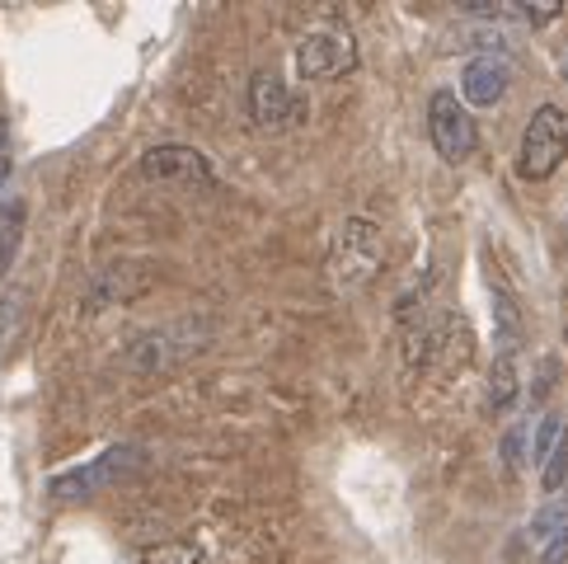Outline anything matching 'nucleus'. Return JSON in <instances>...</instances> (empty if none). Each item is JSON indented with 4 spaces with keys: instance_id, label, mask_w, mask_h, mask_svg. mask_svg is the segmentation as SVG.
Instances as JSON below:
<instances>
[{
    "instance_id": "f257e3e1",
    "label": "nucleus",
    "mask_w": 568,
    "mask_h": 564,
    "mask_svg": "<svg viewBox=\"0 0 568 564\" xmlns=\"http://www.w3.org/2000/svg\"><path fill=\"white\" fill-rule=\"evenodd\" d=\"M568 155V109L564 104H540L531 113V123L521 132V151H517V170L521 179H550Z\"/></svg>"
},
{
    "instance_id": "f03ea898",
    "label": "nucleus",
    "mask_w": 568,
    "mask_h": 564,
    "mask_svg": "<svg viewBox=\"0 0 568 564\" xmlns=\"http://www.w3.org/2000/svg\"><path fill=\"white\" fill-rule=\"evenodd\" d=\"M141 466H146V452L141 447H109L104 456H94L90 466H75V471H62V475H52L48 480V494L52 498H94V494H104L113 485H123L128 475H136Z\"/></svg>"
},
{
    "instance_id": "7ed1b4c3",
    "label": "nucleus",
    "mask_w": 568,
    "mask_h": 564,
    "mask_svg": "<svg viewBox=\"0 0 568 564\" xmlns=\"http://www.w3.org/2000/svg\"><path fill=\"white\" fill-rule=\"evenodd\" d=\"M381 254H385V240H381V226L367 216H348L343 231L334 240V278L343 292H357L367 288L381 269Z\"/></svg>"
},
{
    "instance_id": "20e7f679",
    "label": "nucleus",
    "mask_w": 568,
    "mask_h": 564,
    "mask_svg": "<svg viewBox=\"0 0 568 564\" xmlns=\"http://www.w3.org/2000/svg\"><path fill=\"white\" fill-rule=\"evenodd\" d=\"M428 137H433V147H437V155L446 160V165H465V160L475 155L479 132H475V118L465 113L460 94L437 90L428 99Z\"/></svg>"
},
{
    "instance_id": "39448f33",
    "label": "nucleus",
    "mask_w": 568,
    "mask_h": 564,
    "mask_svg": "<svg viewBox=\"0 0 568 564\" xmlns=\"http://www.w3.org/2000/svg\"><path fill=\"white\" fill-rule=\"evenodd\" d=\"M357 67V43L348 29H311L296 48L301 80H338Z\"/></svg>"
},
{
    "instance_id": "423d86ee",
    "label": "nucleus",
    "mask_w": 568,
    "mask_h": 564,
    "mask_svg": "<svg viewBox=\"0 0 568 564\" xmlns=\"http://www.w3.org/2000/svg\"><path fill=\"white\" fill-rule=\"evenodd\" d=\"M141 174L155 184H184V189H207L212 184V165L207 155L193 147H155L141 155Z\"/></svg>"
},
{
    "instance_id": "0eeeda50",
    "label": "nucleus",
    "mask_w": 568,
    "mask_h": 564,
    "mask_svg": "<svg viewBox=\"0 0 568 564\" xmlns=\"http://www.w3.org/2000/svg\"><path fill=\"white\" fill-rule=\"evenodd\" d=\"M296 113V99L287 94V85H282L277 75H254V85H250V118L258 128H282L287 118Z\"/></svg>"
},
{
    "instance_id": "6e6552de",
    "label": "nucleus",
    "mask_w": 568,
    "mask_h": 564,
    "mask_svg": "<svg viewBox=\"0 0 568 564\" xmlns=\"http://www.w3.org/2000/svg\"><path fill=\"white\" fill-rule=\"evenodd\" d=\"M460 90H465L460 104L494 109L498 99L507 94V67L498 62V57H479V62L465 67V75H460Z\"/></svg>"
},
{
    "instance_id": "1a4fd4ad",
    "label": "nucleus",
    "mask_w": 568,
    "mask_h": 564,
    "mask_svg": "<svg viewBox=\"0 0 568 564\" xmlns=\"http://www.w3.org/2000/svg\"><path fill=\"white\" fill-rule=\"evenodd\" d=\"M19 245H24V203L6 198V203H0V278L14 269Z\"/></svg>"
},
{
    "instance_id": "9d476101",
    "label": "nucleus",
    "mask_w": 568,
    "mask_h": 564,
    "mask_svg": "<svg viewBox=\"0 0 568 564\" xmlns=\"http://www.w3.org/2000/svg\"><path fill=\"white\" fill-rule=\"evenodd\" d=\"M517 386H521V376H517V349H507V353H498L494 372H489V410H513Z\"/></svg>"
},
{
    "instance_id": "9b49d317",
    "label": "nucleus",
    "mask_w": 568,
    "mask_h": 564,
    "mask_svg": "<svg viewBox=\"0 0 568 564\" xmlns=\"http://www.w3.org/2000/svg\"><path fill=\"white\" fill-rule=\"evenodd\" d=\"M564 485H568V429L559 433L555 452L540 461V490H545V494H559Z\"/></svg>"
},
{
    "instance_id": "f8f14e48",
    "label": "nucleus",
    "mask_w": 568,
    "mask_h": 564,
    "mask_svg": "<svg viewBox=\"0 0 568 564\" xmlns=\"http://www.w3.org/2000/svg\"><path fill=\"white\" fill-rule=\"evenodd\" d=\"M564 532H568V508H564V503H555V508H540L536 522H531V541L540 551L550 546L555 536H564Z\"/></svg>"
},
{
    "instance_id": "ddd939ff",
    "label": "nucleus",
    "mask_w": 568,
    "mask_h": 564,
    "mask_svg": "<svg viewBox=\"0 0 568 564\" xmlns=\"http://www.w3.org/2000/svg\"><path fill=\"white\" fill-rule=\"evenodd\" d=\"M564 429H568V423H564L559 414H545V419H540V429H536V437H531V456H536V466L555 452V442H559V433H564Z\"/></svg>"
},
{
    "instance_id": "4468645a",
    "label": "nucleus",
    "mask_w": 568,
    "mask_h": 564,
    "mask_svg": "<svg viewBox=\"0 0 568 564\" xmlns=\"http://www.w3.org/2000/svg\"><path fill=\"white\" fill-rule=\"evenodd\" d=\"M141 564H202V551L184 546V541H170V546L146 551V560H141Z\"/></svg>"
},
{
    "instance_id": "2eb2a0df",
    "label": "nucleus",
    "mask_w": 568,
    "mask_h": 564,
    "mask_svg": "<svg viewBox=\"0 0 568 564\" xmlns=\"http://www.w3.org/2000/svg\"><path fill=\"white\" fill-rule=\"evenodd\" d=\"M559 0H540V6H536V0H521V6H513V14L517 19H526V24H550V19H559Z\"/></svg>"
},
{
    "instance_id": "dca6fc26",
    "label": "nucleus",
    "mask_w": 568,
    "mask_h": 564,
    "mask_svg": "<svg viewBox=\"0 0 568 564\" xmlns=\"http://www.w3.org/2000/svg\"><path fill=\"white\" fill-rule=\"evenodd\" d=\"M521 437H526V423H513L507 437H503V461H507V466H517V461H521Z\"/></svg>"
},
{
    "instance_id": "f3484780",
    "label": "nucleus",
    "mask_w": 568,
    "mask_h": 564,
    "mask_svg": "<svg viewBox=\"0 0 568 564\" xmlns=\"http://www.w3.org/2000/svg\"><path fill=\"white\" fill-rule=\"evenodd\" d=\"M6 179H10V123L0 118V193H6Z\"/></svg>"
},
{
    "instance_id": "a211bd4d",
    "label": "nucleus",
    "mask_w": 568,
    "mask_h": 564,
    "mask_svg": "<svg viewBox=\"0 0 568 564\" xmlns=\"http://www.w3.org/2000/svg\"><path fill=\"white\" fill-rule=\"evenodd\" d=\"M559 564H568V551H564V560H559Z\"/></svg>"
}]
</instances>
